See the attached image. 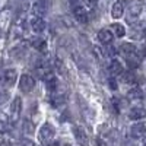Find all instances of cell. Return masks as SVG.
<instances>
[{
  "mask_svg": "<svg viewBox=\"0 0 146 146\" xmlns=\"http://www.w3.org/2000/svg\"><path fill=\"white\" fill-rule=\"evenodd\" d=\"M31 28H32V31L36 32V34L42 32V31L45 29V22H44V19H42L41 16H34V18L31 19Z\"/></svg>",
  "mask_w": 146,
  "mask_h": 146,
  "instance_id": "30bf717a",
  "label": "cell"
},
{
  "mask_svg": "<svg viewBox=\"0 0 146 146\" xmlns=\"http://www.w3.org/2000/svg\"><path fill=\"white\" fill-rule=\"evenodd\" d=\"M127 96H129V100H133V101L142 100V98H143V91H142L140 88H131V89L127 92Z\"/></svg>",
  "mask_w": 146,
  "mask_h": 146,
  "instance_id": "ac0fdd59",
  "label": "cell"
},
{
  "mask_svg": "<svg viewBox=\"0 0 146 146\" xmlns=\"http://www.w3.org/2000/svg\"><path fill=\"white\" fill-rule=\"evenodd\" d=\"M94 53H95L96 58H101V57H102V53H101V50H100L98 47H94Z\"/></svg>",
  "mask_w": 146,
  "mask_h": 146,
  "instance_id": "cb8c5ba5",
  "label": "cell"
},
{
  "mask_svg": "<svg viewBox=\"0 0 146 146\" xmlns=\"http://www.w3.org/2000/svg\"><path fill=\"white\" fill-rule=\"evenodd\" d=\"M110 72H111V75H114V76H118L123 73V64H121L120 60L113 58L111 64H110Z\"/></svg>",
  "mask_w": 146,
  "mask_h": 146,
  "instance_id": "2e32d148",
  "label": "cell"
},
{
  "mask_svg": "<svg viewBox=\"0 0 146 146\" xmlns=\"http://www.w3.org/2000/svg\"><path fill=\"white\" fill-rule=\"evenodd\" d=\"M32 10H34V15L35 16H41L47 12V3H45V0H36V2L34 3L32 6Z\"/></svg>",
  "mask_w": 146,
  "mask_h": 146,
  "instance_id": "7c38bea8",
  "label": "cell"
},
{
  "mask_svg": "<svg viewBox=\"0 0 146 146\" xmlns=\"http://www.w3.org/2000/svg\"><path fill=\"white\" fill-rule=\"evenodd\" d=\"M16 78H18V72L13 70V69H10V70H6L3 73V76H2V82L5 86L10 88V86H13L15 82H16Z\"/></svg>",
  "mask_w": 146,
  "mask_h": 146,
  "instance_id": "5b68a950",
  "label": "cell"
},
{
  "mask_svg": "<svg viewBox=\"0 0 146 146\" xmlns=\"http://www.w3.org/2000/svg\"><path fill=\"white\" fill-rule=\"evenodd\" d=\"M73 135H75V137H76V140H78L79 145H83V146L88 145L86 131H85V129L82 126H75V127H73Z\"/></svg>",
  "mask_w": 146,
  "mask_h": 146,
  "instance_id": "52a82bcc",
  "label": "cell"
},
{
  "mask_svg": "<svg viewBox=\"0 0 146 146\" xmlns=\"http://www.w3.org/2000/svg\"><path fill=\"white\" fill-rule=\"evenodd\" d=\"M113 29L115 31V35L118 36V38H121V36L126 35V29H124V27L121 25V23H113Z\"/></svg>",
  "mask_w": 146,
  "mask_h": 146,
  "instance_id": "ffe728a7",
  "label": "cell"
},
{
  "mask_svg": "<svg viewBox=\"0 0 146 146\" xmlns=\"http://www.w3.org/2000/svg\"><path fill=\"white\" fill-rule=\"evenodd\" d=\"M31 45L35 48V50H38V51H42V53L47 51V41L44 38H41V36H35V38H32L31 40Z\"/></svg>",
  "mask_w": 146,
  "mask_h": 146,
  "instance_id": "4fadbf2b",
  "label": "cell"
},
{
  "mask_svg": "<svg viewBox=\"0 0 146 146\" xmlns=\"http://www.w3.org/2000/svg\"><path fill=\"white\" fill-rule=\"evenodd\" d=\"M19 88L22 92H31L34 88H35V79L31 76V75H22L19 78Z\"/></svg>",
  "mask_w": 146,
  "mask_h": 146,
  "instance_id": "3957f363",
  "label": "cell"
},
{
  "mask_svg": "<svg viewBox=\"0 0 146 146\" xmlns=\"http://www.w3.org/2000/svg\"><path fill=\"white\" fill-rule=\"evenodd\" d=\"M113 38H114V35L111 34V31H108V29H101L98 32V40L101 42H104V44H110L113 41Z\"/></svg>",
  "mask_w": 146,
  "mask_h": 146,
  "instance_id": "e0dca14e",
  "label": "cell"
},
{
  "mask_svg": "<svg viewBox=\"0 0 146 146\" xmlns=\"http://www.w3.org/2000/svg\"><path fill=\"white\" fill-rule=\"evenodd\" d=\"M83 2L86 3V6H89V7H95L96 3H98V0H83Z\"/></svg>",
  "mask_w": 146,
  "mask_h": 146,
  "instance_id": "7402d4cb",
  "label": "cell"
},
{
  "mask_svg": "<svg viewBox=\"0 0 146 146\" xmlns=\"http://www.w3.org/2000/svg\"><path fill=\"white\" fill-rule=\"evenodd\" d=\"M146 117V110L142 107H133L130 108L129 111V118L130 120H135V121H140Z\"/></svg>",
  "mask_w": 146,
  "mask_h": 146,
  "instance_id": "ba28073f",
  "label": "cell"
},
{
  "mask_svg": "<svg viewBox=\"0 0 146 146\" xmlns=\"http://www.w3.org/2000/svg\"><path fill=\"white\" fill-rule=\"evenodd\" d=\"M142 10H143V2L142 0H131V2H129V6H127V22L135 23L137 21V18L140 16Z\"/></svg>",
  "mask_w": 146,
  "mask_h": 146,
  "instance_id": "6da1fadb",
  "label": "cell"
},
{
  "mask_svg": "<svg viewBox=\"0 0 146 146\" xmlns=\"http://www.w3.org/2000/svg\"><path fill=\"white\" fill-rule=\"evenodd\" d=\"M44 80H45V86H47V89L50 91V92H56V91H57L58 82H57V78L53 75V73L47 75V78H45Z\"/></svg>",
  "mask_w": 146,
  "mask_h": 146,
  "instance_id": "5bb4252c",
  "label": "cell"
},
{
  "mask_svg": "<svg viewBox=\"0 0 146 146\" xmlns=\"http://www.w3.org/2000/svg\"><path fill=\"white\" fill-rule=\"evenodd\" d=\"M108 83H110V86H111V89H117V82H115L114 78H110Z\"/></svg>",
  "mask_w": 146,
  "mask_h": 146,
  "instance_id": "603a6c76",
  "label": "cell"
},
{
  "mask_svg": "<svg viewBox=\"0 0 146 146\" xmlns=\"http://www.w3.org/2000/svg\"><path fill=\"white\" fill-rule=\"evenodd\" d=\"M54 133H56V130H54V127H53L51 123H45V124H42L41 129H40V131H38L40 140H41L42 143H48V142L53 139Z\"/></svg>",
  "mask_w": 146,
  "mask_h": 146,
  "instance_id": "7a4b0ae2",
  "label": "cell"
},
{
  "mask_svg": "<svg viewBox=\"0 0 146 146\" xmlns=\"http://www.w3.org/2000/svg\"><path fill=\"white\" fill-rule=\"evenodd\" d=\"M73 15H75V18L80 23H86L88 22V13H86V10H85L82 6H75L73 7Z\"/></svg>",
  "mask_w": 146,
  "mask_h": 146,
  "instance_id": "8fae6325",
  "label": "cell"
},
{
  "mask_svg": "<svg viewBox=\"0 0 146 146\" xmlns=\"http://www.w3.org/2000/svg\"><path fill=\"white\" fill-rule=\"evenodd\" d=\"M145 133H146V123H137L131 127L130 130V135L131 137H135V139H140L145 136Z\"/></svg>",
  "mask_w": 146,
  "mask_h": 146,
  "instance_id": "9c48e42d",
  "label": "cell"
},
{
  "mask_svg": "<svg viewBox=\"0 0 146 146\" xmlns=\"http://www.w3.org/2000/svg\"><path fill=\"white\" fill-rule=\"evenodd\" d=\"M118 51H120L121 56H124L126 58H129L131 56L137 54V48H136V45H133L131 42H123V44L120 45Z\"/></svg>",
  "mask_w": 146,
  "mask_h": 146,
  "instance_id": "8992f818",
  "label": "cell"
},
{
  "mask_svg": "<svg viewBox=\"0 0 146 146\" xmlns=\"http://www.w3.org/2000/svg\"><path fill=\"white\" fill-rule=\"evenodd\" d=\"M145 98H146V92H145Z\"/></svg>",
  "mask_w": 146,
  "mask_h": 146,
  "instance_id": "4316f807",
  "label": "cell"
},
{
  "mask_svg": "<svg viewBox=\"0 0 146 146\" xmlns=\"http://www.w3.org/2000/svg\"><path fill=\"white\" fill-rule=\"evenodd\" d=\"M123 13H124V6H123V2H118L117 3H114L113 5V9H111V16L114 18V19H120L121 16H123Z\"/></svg>",
  "mask_w": 146,
  "mask_h": 146,
  "instance_id": "9a60e30c",
  "label": "cell"
},
{
  "mask_svg": "<svg viewBox=\"0 0 146 146\" xmlns=\"http://www.w3.org/2000/svg\"><path fill=\"white\" fill-rule=\"evenodd\" d=\"M21 111H22V102H21V98L16 96L13 100L10 105V120L12 123H18L19 118H21Z\"/></svg>",
  "mask_w": 146,
  "mask_h": 146,
  "instance_id": "277c9868",
  "label": "cell"
},
{
  "mask_svg": "<svg viewBox=\"0 0 146 146\" xmlns=\"http://www.w3.org/2000/svg\"><path fill=\"white\" fill-rule=\"evenodd\" d=\"M145 140H146V133H145Z\"/></svg>",
  "mask_w": 146,
  "mask_h": 146,
  "instance_id": "484cf974",
  "label": "cell"
},
{
  "mask_svg": "<svg viewBox=\"0 0 146 146\" xmlns=\"http://www.w3.org/2000/svg\"><path fill=\"white\" fill-rule=\"evenodd\" d=\"M123 75V73H121ZM123 82L124 83H136L137 82V78H136V75L133 73V70H129L127 73H124L123 75Z\"/></svg>",
  "mask_w": 146,
  "mask_h": 146,
  "instance_id": "d6986e66",
  "label": "cell"
},
{
  "mask_svg": "<svg viewBox=\"0 0 146 146\" xmlns=\"http://www.w3.org/2000/svg\"><path fill=\"white\" fill-rule=\"evenodd\" d=\"M142 54H146V45L143 47V50H142Z\"/></svg>",
  "mask_w": 146,
  "mask_h": 146,
  "instance_id": "d4e9b609",
  "label": "cell"
},
{
  "mask_svg": "<svg viewBox=\"0 0 146 146\" xmlns=\"http://www.w3.org/2000/svg\"><path fill=\"white\" fill-rule=\"evenodd\" d=\"M94 146H107L105 140H102L101 137H95L94 139Z\"/></svg>",
  "mask_w": 146,
  "mask_h": 146,
  "instance_id": "44dd1931",
  "label": "cell"
}]
</instances>
